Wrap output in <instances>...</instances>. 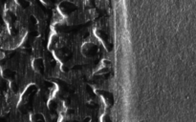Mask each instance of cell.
<instances>
[{"label": "cell", "instance_id": "obj_1", "mask_svg": "<svg viewBox=\"0 0 196 122\" xmlns=\"http://www.w3.org/2000/svg\"><path fill=\"white\" fill-rule=\"evenodd\" d=\"M18 3H19V5H20L22 8H26L29 5V3L26 1V0H18Z\"/></svg>", "mask_w": 196, "mask_h": 122}]
</instances>
